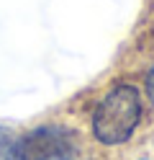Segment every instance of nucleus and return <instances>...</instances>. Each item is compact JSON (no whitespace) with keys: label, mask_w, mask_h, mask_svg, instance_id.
Here are the masks:
<instances>
[{"label":"nucleus","mask_w":154,"mask_h":160,"mask_svg":"<svg viewBox=\"0 0 154 160\" xmlns=\"http://www.w3.org/2000/svg\"><path fill=\"white\" fill-rule=\"evenodd\" d=\"M141 119V96L133 85H116L95 106L92 134L103 145H123Z\"/></svg>","instance_id":"nucleus-1"},{"label":"nucleus","mask_w":154,"mask_h":160,"mask_svg":"<svg viewBox=\"0 0 154 160\" xmlns=\"http://www.w3.org/2000/svg\"><path fill=\"white\" fill-rule=\"evenodd\" d=\"M0 160H16V139L3 127H0Z\"/></svg>","instance_id":"nucleus-3"},{"label":"nucleus","mask_w":154,"mask_h":160,"mask_svg":"<svg viewBox=\"0 0 154 160\" xmlns=\"http://www.w3.org/2000/svg\"><path fill=\"white\" fill-rule=\"evenodd\" d=\"M147 96H149V101L154 106V67L149 70V75H147Z\"/></svg>","instance_id":"nucleus-4"},{"label":"nucleus","mask_w":154,"mask_h":160,"mask_svg":"<svg viewBox=\"0 0 154 160\" xmlns=\"http://www.w3.org/2000/svg\"><path fill=\"white\" fill-rule=\"evenodd\" d=\"M16 160H80V145L64 127H36L16 139Z\"/></svg>","instance_id":"nucleus-2"}]
</instances>
